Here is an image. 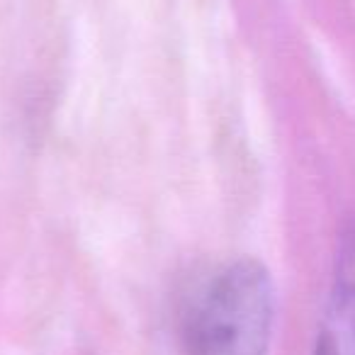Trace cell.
Listing matches in <instances>:
<instances>
[{"label":"cell","mask_w":355,"mask_h":355,"mask_svg":"<svg viewBox=\"0 0 355 355\" xmlns=\"http://www.w3.org/2000/svg\"><path fill=\"white\" fill-rule=\"evenodd\" d=\"M275 324V285L256 258L212 272L180 324L185 355H268Z\"/></svg>","instance_id":"obj_1"},{"label":"cell","mask_w":355,"mask_h":355,"mask_svg":"<svg viewBox=\"0 0 355 355\" xmlns=\"http://www.w3.org/2000/svg\"><path fill=\"white\" fill-rule=\"evenodd\" d=\"M311 355H355V239L340 256Z\"/></svg>","instance_id":"obj_2"}]
</instances>
